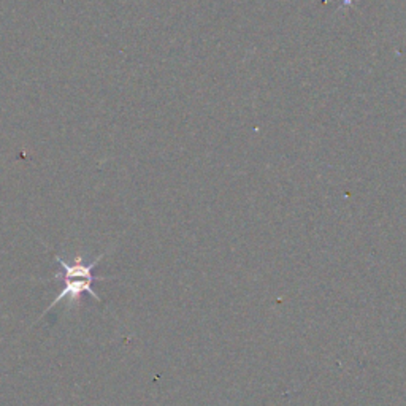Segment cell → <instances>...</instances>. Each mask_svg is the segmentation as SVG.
Returning a JSON list of instances; mask_svg holds the SVG:
<instances>
[{
    "mask_svg": "<svg viewBox=\"0 0 406 406\" xmlns=\"http://www.w3.org/2000/svg\"><path fill=\"white\" fill-rule=\"evenodd\" d=\"M105 257V254H100L95 261H92L91 264L84 262V259L81 254H78L77 257L73 259V264H68L66 259L56 256V262L61 267V272L54 275V279L61 281L62 283V289L59 292V295L51 302V305L46 308L45 315L48 311L51 310L53 306H56L57 303H61L64 300H68L70 305H75V303H80L81 295L84 294H91L97 302H100L102 299L99 295L95 294V290L92 289V283L95 281H107L108 278H104V276H95L94 275V268L99 265L102 259Z\"/></svg>",
    "mask_w": 406,
    "mask_h": 406,
    "instance_id": "obj_1",
    "label": "cell"
}]
</instances>
